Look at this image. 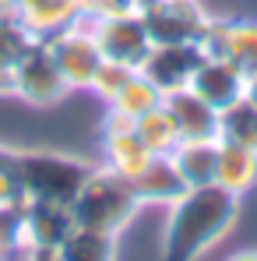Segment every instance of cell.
<instances>
[{"label":"cell","instance_id":"cell-1","mask_svg":"<svg viewBox=\"0 0 257 261\" xmlns=\"http://www.w3.org/2000/svg\"><path fill=\"white\" fill-rule=\"evenodd\" d=\"M240 201L243 198L222 191L218 184L183 191L166 208L159 258L162 261H205L236 229Z\"/></svg>","mask_w":257,"mask_h":261},{"label":"cell","instance_id":"cell-2","mask_svg":"<svg viewBox=\"0 0 257 261\" xmlns=\"http://www.w3.org/2000/svg\"><path fill=\"white\" fill-rule=\"evenodd\" d=\"M137 212H141V201H137L134 184L106 166H92L81 191L71 201V219L78 229L109 233V237H120Z\"/></svg>","mask_w":257,"mask_h":261},{"label":"cell","instance_id":"cell-3","mask_svg":"<svg viewBox=\"0 0 257 261\" xmlns=\"http://www.w3.org/2000/svg\"><path fill=\"white\" fill-rule=\"evenodd\" d=\"M11 166L21 187V201H53V205H67L74 201V194L81 191L85 176L92 173L85 159L78 155H64V152H36V148H11Z\"/></svg>","mask_w":257,"mask_h":261},{"label":"cell","instance_id":"cell-4","mask_svg":"<svg viewBox=\"0 0 257 261\" xmlns=\"http://www.w3.org/2000/svg\"><path fill=\"white\" fill-rule=\"evenodd\" d=\"M43 43H46V49H49V57H53V64L60 67L67 88H71V92H88L95 71H99V64L106 60L102 49H99V43H95V21L81 14V18H74L67 29H60L56 36H49Z\"/></svg>","mask_w":257,"mask_h":261},{"label":"cell","instance_id":"cell-5","mask_svg":"<svg viewBox=\"0 0 257 261\" xmlns=\"http://www.w3.org/2000/svg\"><path fill=\"white\" fill-rule=\"evenodd\" d=\"M141 18L155 46H194L212 21L201 0H145Z\"/></svg>","mask_w":257,"mask_h":261},{"label":"cell","instance_id":"cell-6","mask_svg":"<svg viewBox=\"0 0 257 261\" xmlns=\"http://www.w3.org/2000/svg\"><path fill=\"white\" fill-rule=\"evenodd\" d=\"M67 92L71 88L64 82L60 67L53 64L46 43H32L11 71V95H18L21 102H28L36 110H49V106L64 102Z\"/></svg>","mask_w":257,"mask_h":261},{"label":"cell","instance_id":"cell-7","mask_svg":"<svg viewBox=\"0 0 257 261\" xmlns=\"http://www.w3.org/2000/svg\"><path fill=\"white\" fill-rule=\"evenodd\" d=\"M201 57H225L233 60L247 78L257 71V21L254 18H215L201 39L194 43Z\"/></svg>","mask_w":257,"mask_h":261},{"label":"cell","instance_id":"cell-8","mask_svg":"<svg viewBox=\"0 0 257 261\" xmlns=\"http://www.w3.org/2000/svg\"><path fill=\"white\" fill-rule=\"evenodd\" d=\"M99 138H102V166L113 170L117 176H141V170L152 163V152L141 145V138L134 134V120L106 110L102 124H99Z\"/></svg>","mask_w":257,"mask_h":261},{"label":"cell","instance_id":"cell-9","mask_svg":"<svg viewBox=\"0 0 257 261\" xmlns=\"http://www.w3.org/2000/svg\"><path fill=\"white\" fill-rule=\"evenodd\" d=\"M95 43L106 60H117L130 71H141L145 57L152 53V36L141 14H124V18H106L95 21Z\"/></svg>","mask_w":257,"mask_h":261},{"label":"cell","instance_id":"cell-10","mask_svg":"<svg viewBox=\"0 0 257 261\" xmlns=\"http://www.w3.org/2000/svg\"><path fill=\"white\" fill-rule=\"evenodd\" d=\"M187 88L197 99H205L212 110L222 113L225 106H233L236 99L247 95V74L233 60H225V57H201L194 74H190V82H187Z\"/></svg>","mask_w":257,"mask_h":261},{"label":"cell","instance_id":"cell-11","mask_svg":"<svg viewBox=\"0 0 257 261\" xmlns=\"http://www.w3.org/2000/svg\"><path fill=\"white\" fill-rule=\"evenodd\" d=\"M74 18H81V4H78V0H18V4H14V21H18L36 43L56 36V32L67 29Z\"/></svg>","mask_w":257,"mask_h":261},{"label":"cell","instance_id":"cell-12","mask_svg":"<svg viewBox=\"0 0 257 261\" xmlns=\"http://www.w3.org/2000/svg\"><path fill=\"white\" fill-rule=\"evenodd\" d=\"M162 106L169 110L173 124L180 130V141L197 138H218V110H212L205 99H197L190 88H176L162 95Z\"/></svg>","mask_w":257,"mask_h":261},{"label":"cell","instance_id":"cell-13","mask_svg":"<svg viewBox=\"0 0 257 261\" xmlns=\"http://www.w3.org/2000/svg\"><path fill=\"white\" fill-rule=\"evenodd\" d=\"M197 60H201V53L194 46H152V53L141 64V74H148L166 95L176 88H187Z\"/></svg>","mask_w":257,"mask_h":261},{"label":"cell","instance_id":"cell-14","mask_svg":"<svg viewBox=\"0 0 257 261\" xmlns=\"http://www.w3.org/2000/svg\"><path fill=\"white\" fill-rule=\"evenodd\" d=\"M169 163L176 166V173H180L187 191L208 187V184H215V170H218V138L180 141L169 152Z\"/></svg>","mask_w":257,"mask_h":261},{"label":"cell","instance_id":"cell-15","mask_svg":"<svg viewBox=\"0 0 257 261\" xmlns=\"http://www.w3.org/2000/svg\"><path fill=\"white\" fill-rule=\"evenodd\" d=\"M215 184L236 198H247L257 187V148L236 145V141H222L218 138V170Z\"/></svg>","mask_w":257,"mask_h":261},{"label":"cell","instance_id":"cell-16","mask_svg":"<svg viewBox=\"0 0 257 261\" xmlns=\"http://www.w3.org/2000/svg\"><path fill=\"white\" fill-rule=\"evenodd\" d=\"M130 184H134V191H137L141 208H148V205L169 208L173 201L187 191L183 180H180V173H176V166L169 163V155H152V163L141 170V176H134Z\"/></svg>","mask_w":257,"mask_h":261},{"label":"cell","instance_id":"cell-17","mask_svg":"<svg viewBox=\"0 0 257 261\" xmlns=\"http://www.w3.org/2000/svg\"><path fill=\"white\" fill-rule=\"evenodd\" d=\"M155 106H162V88L141 71H134L124 82V88L113 95V102H106V110H113V113H120L127 120H137L141 113H148Z\"/></svg>","mask_w":257,"mask_h":261},{"label":"cell","instance_id":"cell-18","mask_svg":"<svg viewBox=\"0 0 257 261\" xmlns=\"http://www.w3.org/2000/svg\"><path fill=\"white\" fill-rule=\"evenodd\" d=\"M134 134L141 138V145H145L152 155H169L173 148L180 145V130H176V124H173L166 106H155V110L141 113V117L134 120Z\"/></svg>","mask_w":257,"mask_h":261},{"label":"cell","instance_id":"cell-19","mask_svg":"<svg viewBox=\"0 0 257 261\" xmlns=\"http://www.w3.org/2000/svg\"><path fill=\"white\" fill-rule=\"evenodd\" d=\"M60 261H117V237L92 233V229H71L67 240L56 247Z\"/></svg>","mask_w":257,"mask_h":261},{"label":"cell","instance_id":"cell-20","mask_svg":"<svg viewBox=\"0 0 257 261\" xmlns=\"http://www.w3.org/2000/svg\"><path fill=\"white\" fill-rule=\"evenodd\" d=\"M218 138L247 145V148H257V102L250 95L236 99L233 106H225L218 113Z\"/></svg>","mask_w":257,"mask_h":261},{"label":"cell","instance_id":"cell-21","mask_svg":"<svg viewBox=\"0 0 257 261\" xmlns=\"http://www.w3.org/2000/svg\"><path fill=\"white\" fill-rule=\"evenodd\" d=\"M32 43H36V39L14 21V14L4 18V21H0V71H14V64L21 60V53Z\"/></svg>","mask_w":257,"mask_h":261},{"label":"cell","instance_id":"cell-22","mask_svg":"<svg viewBox=\"0 0 257 261\" xmlns=\"http://www.w3.org/2000/svg\"><path fill=\"white\" fill-rule=\"evenodd\" d=\"M130 74V67H124V64H117V60H102L99 64V71H95V78H92V85H88V92L106 106V102H113V95L124 88V82H127Z\"/></svg>","mask_w":257,"mask_h":261},{"label":"cell","instance_id":"cell-23","mask_svg":"<svg viewBox=\"0 0 257 261\" xmlns=\"http://www.w3.org/2000/svg\"><path fill=\"white\" fill-rule=\"evenodd\" d=\"M145 0H85V18L106 21V18H124V14H141Z\"/></svg>","mask_w":257,"mask_h":261},{"label":"cell","instance_id":"cell-24","mask_svg":"<svg viewBox=\"0 0 257 261\" xmlns=\"http://www.w3.org/2000/svg\"><path fill=\"white\" fill-rule=\"evenodd\" d=\"M225 261H257V247H247V251H236V254H229Z\"/></svg>","mask_w":257,"mask_h":261},{"label":"cell","instance_id":"cell-25","mask_svg":"<svg viewBox=\"0 0 257 261\" xmlns=\"http://www.w3.org/2000/svg\"><path fill=\"white\" fill-rule=\"evenodd\" d=\"M0 95H11V71H0Z\"/></svg>","mask_w":257,"mask_h":261},{"label":"cell","instance_id":"cell-26","mask_svg":"<svg viewBox=\"0 0 257 261\" xmlns=\"http://www.w3.org/2000/svg\"><path fill=\"white\" fill-rule=\"evenodd\" d=\"M247 95H250V99L257 102V71L250 74V78H247Z\"/></svg>","mask_w":257,"mask_h":261},{"label":"cell","instance_id":"cell-27","mask_svg":"<svg viewBox=\"0 0 257 261\" xmlns=\"http://www.w3.org/2000/svg\"><path fill=\"white\" fill-rule=\"evenodd\" d=\"M14 4H18V0H0V7H7L11 14H14Z\"/></svg>","mask_w":257,"mask_h":261},{"label":"cell","instance_id":"cell-28","mask_svg":"<svg viewBox=\"0 0 257 261\" xmlns=\"http://www.w3.org/2000/svg\"><path fill=\"white\" fill-rule=\"evenodd\" d=\"M0 258H4V244H0Z\"/></svg>","mask_w":257,"mask_h":261},{"label":"cell","instance_id":"cell-29","mask_svg":"<svg viewBox=\"0 0 257 261\" xmlns=\"http://www.w3.org/2000/svg\"><path fill=\"white\" fill-rule=\"evenodd\" d=\"M0 261H7V258H0Z\"/></svg>","mask_w":257,"mask_h":261}]
</instances>
